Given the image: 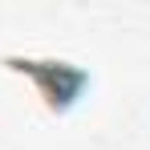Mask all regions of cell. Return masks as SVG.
<instances>
[{
	"label": "cell",
	"instance_id": "6da1fadb",
	"mask_svg": "<svg viewBox=\"0 0 150 150\" xmlns=\"http://www.w3.org/2000/svg\"><path fill=\"white\" fill-rule=\"evenodd\" d=\"M4 65L33 81L37 98H41V105L49 114H69L81 101V93L89 89V81H93L89 69H81V65L65 61V57H16V53H8Z\"/></svg>",
	"mask_w": 150,
	"mask_h": 150
}]
</instances>
